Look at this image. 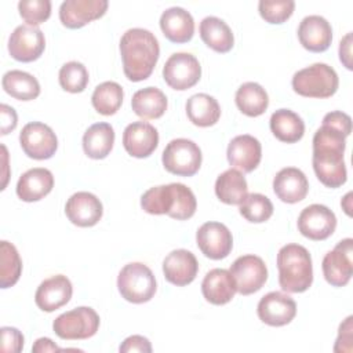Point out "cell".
Wrapping results in <instances>:
<instances>
[{"label": "cell", "mask_w": 353, "mask_h": 353, "mask_svg": "<svg viewBox=\"0 0 353 353\" xmlns=\"http://www.w3.org/2000/svg\"><path fill=\"white\" fill-rule=\"evenodd\" d=\"M349 135L325 119L313 135V170L319 181L327 188H339L347 179L343 153Z\"/></svg>", "instance_id": "6da1fadb"}, {"label": "cell", "mask_w": 353, "mask_h": 353, "mask_svg": "<svg viewBox=\"0 0 353 353\" xmlns=\"http://www.w3.org/2000/svg\"><path fill=\"white\" fill-rule=\"evenodd\" d=\"M120 54L125 77L137 83L152 74L160 55V47L150 30L132 28L120 39Z\"/></svg>", "instance_id": "7a4b0ae2"}, {"label": "cell", "mask_w": 353, "mask_h": 353, "mask_svg": "<svg viewBox=\"0 0 353 353\" xmlns=\"http://www.w3.org/2000/svg\"><path fill=\"white\" fill-rule=\"evenodd\" d=\"M141 207L152 215H163L185 221L194 215L197 201L190 188L183 183L159 185L148 189L141 197Z\"/></svg>", "instance_id": "3957f363"}, {"label": "cell", "mask_w": 353, "mask_h": 353, "mask_svg": "<svg viewBox=\"0 0 353 353\" xmlns=\"http://www.w3.org/2000/svg\"><path fill=\"white\" fill-rule=\"evenodd\" d=\"M279 284L283 291L298 294L306 291L313 281V266L309 251L301 244H287L277 254Z\"/></svg>", "instance_id": "277c9868"}, {"label": "cell", "mask_w": 353, "mask_h": 353, "mask_svg": "<svg viewBox=\"0 0 353 353\" xmlns=\"http://www.w3.org/2000/svg\"><path fill=\"white\" fill-rule=\"evenodd\" d=\"M292 88L306 98H330L339 85L336 72L327 63L317 62L298 70L292 76Z\"/></svg>", "instance_id": "5b68a950"}, {"label": "cell", "mask_w": 353, "mask_h": 353, "mask_svg": "<svg viewBox=\"0 0 353 353\" xmlns=\"http://www.w3.org/2000/svg\"><path fill=\"white\" fill-rule=\"evenodd\" d=\"M120 295L131 303H145L156 294V279L153 272L141 262L127 263L117 276Z\"/></svg>", "instance_id": "8992f818"}, {"label": "cell", "mask_w": 353, "mask_h": 353, "mask_svg": "<svg viewBox=\"0 0 353 353\" xmlns=\"http://www.w3.org/2000/svg\"><path fill=\"white\" fill-rule=\"evenodd\" d=\"M99 328L98 313L88 306H79L59 314L54 323V332L68 341L87 339L97 334Z\"/></svg>", "instance_id": "52a82bcc"}, {"label": "cell", "mask_w": 353, "mask_h": 353, "mask_svg": "<svg viewBox=\"0 0 353 353\" xmlns=\"http://www.w3.org/2000/svg\"><path fill=\"white\" fill-rule=\"evenodd\" d=\"M161 161L168 172L179 176H192L201 165V150L193 141L176 138L167 143Z\"/></svg>", "instance_id": "ba28073f"}, {"label": "cell", "mask_w": 353, "mask_h": 353, "mask_svg": "<svg viewBox=\"0 0 353 353\" xmlns=\"http://www.w3.org/2000/svg\"><path fill=\"white\" fill-rule=\"evenodd\" d=\"M234 279L236 290L241 295L259 291L268 280V268L261 256L247 254L239 256L229 269Z\"/></svg>", "instance_id": "9c48e42d"}, {"label": "cell", "mask_w": 353, "mask_h": 353, "mask_svg": "<svg viewBox=\"0 0 353 353\" xmlns=\"http://www.w3.org/2000/svg\"><path fill=\"white\" fill-rule=\"evenodd\" d=\"M19 143L25 154L34 160L52 157L58 148L55 132L44 123L32 121L23 125L19 134Z\"/></svg>", "instance_id": "30bf717a"}, {"label": "cell", "mask_w": 353, "mask_h": 353, "mask_svg": "<svg viewBox=\"0 0 353 353\" xmlns=\"http://www.w3.org/2000/svg\"><path fill=\"white\" fill-rule=\"evenodd\" d=\"M164 81L174 90L185 91L201 77V66L197 58L189 52H175L164 63Z\"/></svg>", "instance_id": "8fae6325"}, {"label": "cell", "mask_w": 353, "mask_h": 353, "mask_svg": "<svg viewBox=\"0 0 353 353\" xmlns=\"http://www.w3.org/2000/svg\"><path fill=\"white\" fill-rule=\"evenodd\" d=\"M353 240L350 237L341 240L332 251L323 258V274L332 287L346 285L353 274Z\"/></svg>", "instance_id": "7c38bea8"}, {"label": "cell", "mask_w": 353, "mask_h": 353, "mask_svg": "<svg viewBox=\"0 0 353 353\" xmlns=\"http://www.w3.org/2000/svg\"><path fill=\"white\" fill-rule=\"evenodd\" d=\"M46 39L37 26L19 25L8 39V52L19 62H33L43 54Z\"/></svg>", "instance_id": "4fadbf2b"}, {"label": "cell", "mask_w": 353, "mask_h": 353, "mask_svg": "<svg viewBox=\"0 0 353 353\" xmlns=\"http://www.w3.org/2000/svg\"><path fill=\"white\" fill-rule=\"evenodd\" d=\"M335 214L323 204L307 205L298 216V230L310 240H325L335 232Z\"/></svg>", "instance_id": "5bb4252c"}, {"label": "cell", "mask_w": 353, "mask_h": 353, "mask_svg": "<svg viewBox=\"0 0 353 353\" xmlns=\"http://www.w3.org/2000/svg\"><path fill=\"white\" fill-rule=\"evenodd\" d=\"M196 241L200 251L210 259L226 258L233 247V237L226 225L221 222H205L197 233Z\"/></svg>", "instance_id": "9a60e30c"}, {"label": "cell", "mask_w": 353, "mask_h": 353, "mask_svg": "<svg viewBox=\"0 0 353 353\" xmlns=\"http://www.w3.org/2000/svg\"><path fill=\"white\" fill-rule=\"evenodd\" d=\"M256 313L261 321L272 327H281L291 323L296 314L295 301L280 291H272L261 298Z\"/></svg>", "instance_id": "2e32d148"}, {"label": "cell", "mask_w": 353, "mask_h": 353, "mask_svg": "<svg viewBox=\"0 0 353 353\" xmlns=\"http://www.w3.org/2000/svg\"><path fill=\"white\" fill-rule=\"evenodd\" d=\"M109 3L106 0H65L59 7V19L69 29H79L101 18Z\"/></svg>", "instance_id": "e0dca14e"}, {"label": "cell", "mask_w": 353, "mask_h": 353, "mask_svg": "<svg viewBox=\"0 0 353 353\" xmlns=\"http://www.w3.org/2000/svg\"><path fill=\"white\" fill-rule=\"evenodd\" d=\"M65 214L73 225L90 228L101 221L103 207L95 194L90 192H77L68 199Z\"/></svg>", "instance_id": "ac0fdd59"}, {"label": "cell", "mask_w": 353, "mask_h": 353, "mask_svg": "<svg viewBox=\"0 0 353 353\" xmlns=\"http://www.w3.org/2000/svg\"><path fill=\"white\" fill-rule=\"evenodd\" d=\"M159 145L157 130L146 121H134L124 128L123 146L125 152L137 159L149 157Z\"/></svg>", "instance_id": "d6986e66"}, {"label": "cell", "mask_w": 353, "mask_h": 353, "mask_svg": "<svg viewBox=\"0 0 353 353\" xmlns=\"http://www.w3.org/2000/svg\"><path fill=\"white\" fill-rule=\"evenodd\" d=\"M226 156L233 168L243 172H251L261 163L262 146L261 142L252 135H237L229 142Z\"/></svg>", "instance_id": "ffe728a7"}, {"label": "cell", "mask_w": 353, "mask_h": 353, "mask_svg": "<svg viewBox=\"0 0 353 353\" xmlns=\"http://www.w3.org/2000/svg\"><path fill=\"white\" fill-rule=\"evenodd\" d=\"M73 294L70 280L63 274H57L40 283L34 294V302L43 312H54L66 305Z\"/></svg>", "instance_id": "44dd1931"}, {"label": "cell", "mask_w": 353, "mask_h": 353, "mask_svg": "<svg viewBox=\"0 0 353 353\" xmlns=\"http://www.w3.org/2000/svg\"><path fill=\"white\" fill-rule=\"evenodd\" d=\"M199 272V262L188 250L179 248L171 251L163 261V273L167 281L183 287L190 284Z\"/></svg>", "instance_id": "7402d4cb"}, {"label": "cell", "mask_w": 353, "mask_h": 353, "mask_svg": "<svg viewBox=\"0 0 353 353\" xmlns=\"http://www.w3.org/2000/svg\"><path fill=\"white\" fill-rule=\"evenodd\" d=\"M298 39L302 47L307 51L323 52L331 46L332 28L325 18L320 15H307L298 26Z\"/></svg>", "instance_id": "603a6c76"}, {"label": "cell", "mask_w": 353, "mask_h": 353, "mask_svg": "<svg viewBox=\"0 0 353 353\" xmlns=\"http://www.w3.org/2000/svg\"><path fill=\"white\" fill-rule=\"evenodd\" d=\"M273 190L281 201L294 204L306 197L309 182L299 168L285 167L276 174L273 179Z\"/></svg>", "instance_id": "cb8c5ba5"}, {"label": "cell", "mask_w": 353, "mask_h": 353, "mask_svg": "<svg viewBox=\"0 0 353 353\" xmlns=\"http://www.w3.org/2000/svg\"><path fill=\"white\" fill-rule=\"evenodd\" d=\"M54 188V175L43 167L30 168L23 172L17 183V194L22 201L32 203L46 197Z\"/></svg>", "instance_id": "d4e9b609"}, {"label": "cell", "mask_w": 353, "mask_h": 353, "mask_svg": "<svg viewBox=\"0 0 353 353\" xmlns=\"http://www.w3.org/2000/svg\"><path fill=\"white\" fill-rule=\"evenodd\" d=\"M201 292L207 302L212 305H225L230 302L237 292L233 276L226 269H211L201 281Z\"/></svg>", "instance_id": "484cf974"}, {"label": "cell", "mask_w": 353, "mask_h": 353, "mask_svg": "<svg viewBox=\"0 0 353 353\" xmlns=\"http://www.w3.org/2000/svg\"><path fill=\"white\" fill-rule=\"evenodd\" d=\"M163 34L172 43H188L194 33V21L182 7H170L160 17Z\"/></svg>", "instance_id": "4316f807"}, {"label": "cell", "mask_w": 353, "mask_h": 353, "mask_svg": "<svg viewBox=\"0 0 353 353\" xmlns=\"http://www.w3.org/2000/svg\"><path fill=\"white\" fill-rule=\"evenodd\" d=\"M114 143V130L109 123H95L83 135V150L90 159H105Z\"/></svg>", "instance_id": "83f0119b"}, {"label": "cell", "mask_w": 353, "mask_h": 353, "mask_svg": "<svg viewBox=\"0 0 353 353\" xmlns=\"http://www.w3.org/2000/svg\"><path fill=\"white\" fill-rule=\"evenodd\" d=\"M269 125L273 135L285 143H295L305 134V123L302 117L290 109L276 110L270 116Z\"/></svg>", "instance_id": "f1b7e54d"}, {"label": "cell", "mask_w": 353, "mask_h": 353, "mask_svg": "<svg viewBox=\"0 0 353 353\" xmlns=\"http://www.w3.org/2000/svg\"><path fill=\"white\" fill-rule=\"evenodd\" d=\"M215 194L225 204H241L248 194V186L244 175L236 168L226 170L215 181Z\"/></svg>", "instance_id": "f546056e"}, {"label": "cell", "mask_w": 353, "mask_h": 353, "mask_svg": "<svg viewBox=\"0 0 353 353\" xmlns=\"http://www.w3.org/2000/svg\"><path fill=\"white\" fill-rule=\"evenodd\" d=\"M167 97L156 87H146L138 90L131 99V108L134 113L145 120L159 119L167 110Z\"/></svg>", "instance_id": "4dcf8cb0"}, {"label": "cell", "mask_w": 353, "mask_h": 353, "mask_svg": "<svg viewBox=\"0 0 353 353\" xmlns=\"http://www.w3.org/2000/svg\"><path fill=\"white\" fill-rule=\"evenodd\" d=\"M201 40L216 52H228L234 44V37L229 25L218 17H205L200 22Z\"/></svg>", "instance_id": "1f68e13d"}, {"label": "cell", "mask_w": 353, "mask_h": 353, "mask_svg": "<svg viewBox=\"0 0 353 353\" xmlns=\"http://www.w3.org/2000/svg\"><path fill=\"white\" fill-rule=\"evenodd\" d=\"M188 119L197 127L214 125L221 117L218 101L208 94H194L186 101Z\"/></svg>", "instance_id": "d6a6232c"}, {"label": "cell", "mask_w": 353, "mask_h": 353, "mask_svg": "<svg viewBox=\"0 0 353 353\" xmlns=\"http://www.w3.org/2000/svg\"><path fill=\"white\" fill-rule=\"evenodd\" d=\"M234 101L239 110L250 117L261 116L269 106L268 92L261 84L254 81L241 84L236 91Z\"/></svg>", "instance_id": "836d02e7"}, {"label": "cell", "mask_w": 353, "mask_h": 353, "mask_svg": "<svg viewBox=\"0 0 353 353\" xmlns=\"http://www.w3.org/2000/svg\"><path fill=\"white\" fill-rule=\"evenodd\" d=\"M4 91L18 101H32L40 94V84L34 76L23 70H8L1 79Z\"/></svg>", "instance_id": "e575fe53"}, {"label": "cell", "mask_w": 353, "mask_h": 353, "mask_svg": "<svg viewBox=\"0 0 353 353\" xmlns=\"http://www.w3.org/2000/svg\"><path fill=\"white\" fill-rule=\"evenodd\" d=\"M123 88L116 81H103L95 87L91 102L94 109L103 116L114 114L123 103Z\"/></svg>", "instance_id": "d590c367"}, {"label": "cell", "mask_w": 353, "mask_h": 353, "mask_svg": "<svg viewBox=\"0 0 353 353\" xmlns=\"http://www.w3.org/2000/svg\"><path fill=\"white\" fill-rule=\"evenodd\" d=\"M0 285L1 288L12 287L21 276L22 261L14 244L3 240L0 243Z\"/></svg>", "instance_id": "8d00e7d4"}, {"label": "cell", "mask_w": 353, "mask_h": 353, "mask_svg": "<svg viewBox=\"0 0 353 353\" xmlns=\"http://www.w3.org/2000/svg\"><path fill=\"white\" fill-rule=\"evenodd\" d=\"M240 214L248 222L261 223L273 215V204L261 193H250L240 204Z\"/></svg>", "instance_id": "74e56055"}, {"label": "cell", "mask_w": 353, "mask_h": 353, "mask_svg": "<svg viewBox=\"0 0 353 353\" xmlns=\"http://www.w3.org/2000/svg\"><path fill=\"white\" fill-rule=\"evenodd\" d=\"M59 84L68 92H81L88 84V72L81 62L70 61L59 69Z\"/></svg>", "instance_id": "f35d334b"}, {"label": "cell", "mask_w": 353, "mask_h": 353, "mask_svg": "<svg viewBox=\"0 0 353 353\" xmlns=\"http://www.w3.org/2000/svg\"><path fill=\"white\" fill-rule=\"evenodd\" d=\"M294 0H261L258 10L261 17L269 23H283L294 12Z\"/></svg>", "instance_id": "ab89813d"}, {"label": "cell", "mask_w": 353, "mask_h": 353, "mask_svg": "<svg viewBox=\"0 0 353 353\" xmlns=\"http://www.w3.org/2000/svg\"><path fill=\"white\" fill-rule=\"evenodd\" d=\"M19 15L22 19L32 26H37L47 21L51 15L50 0H21L18 3Z\"/></svg>", "instance_id": "60d3db41"}, {"label": "cell", "mask_w": 353, "mask_h": 353, "mask_svg": "<svg viewBox=\"0 0 353 353\" xmlns=\"http://www.w3.org/2000/svg\"><path fill=\"white\" fill-rule=\"evenodd\" d=\"M1 350L19 353L23 347V335L15 327H1Z\"/></svg>", "instance_id": "b9f144b4"}, {"label": "cell", "mask_w": 353, "mask_h": 353, "mask_svg": "<svg viewBox=\"0 0 353 353\" xmlns=\"http://www.w3.org/2000/svg\"><path fill=\"white\" fill-rule=\"evenodd\" d=\"M352 320L353 317L349 316L341 325H339V334L334 346V352H352Z\"/></svg>", "instance_id": "7bdbcfd3"}, {"label": "cell", "mask_w": 353, "mask_h": 353, "mask_svg": "<svg viewBox=\"0 0 353 353\" xmlns=\"http://www.w3.org/2000/svg\"><path fill=\"white\" fill-rule=\"evenodd\" d=\"M120 352L123 353H130V352H141V353H150L152 352V345L148 338L142 335H131L123 341V343L119 347Z\"/></svg>", "instance_id": "ee69618b"}, {"label": "cell", "mask_w": 353, "mask_h": 353, "mask_svg": "<svg viewBox=\"0 0 353 353\" xmlns=\"http://www.w3.org/2000/svg\"><path fill=\"white\" fill-rule=\"evenodd\" d=\"M0 134L1 135H7L8 132H11L12 130H15L17 123H18V117H17V112L14 110V108L1 103L0 105Z\"/></svg>", "instance_id": "f6af8a7d"}, {"label": "cell", "mask_w": 353, "mask_h": 353, "mask_svg": "<svg viewBox=\"0 0 353 353\" xmlns=\"http://www.w3.org/2000/svg\"><path fill=\"white\" fill-rule=\"evenodd\" d=\"M339 59L346 69L352 70V33H347L339 43Z\"/></svg>", "instance_id": "bcb514c9"}, {"label": "cell", "mask_w": 353, "mask_h": 353, "mask_svg": "<svg viewBox=\"0 0 353 353\" xmlns=\"http://www.w3.org/2000/svg\"><path fill=\"white\" fill-rule=\"evenodd\" d=\"M59 349L50 338H39L34 345L32 346V352L34 353H43V352H59Z\"/></svg>", "instance_id": "7dc6e473"}, {"label": "cell", "mask_w": 353, "mask_h": 353, "mask_svg": "<svg viewBox=\"0 0 353 353\" xmlns=\"http://www.w3.org/2000/svg\"><path fill=\"white\" fill-rule=\"evenodd\" d=\"M350 197H352V192H349L345 197H343V200L341 201V205L343 207V210H345V212L347 214V215H350Z\"/></svg>", "instance_id": "c3c4849f"}]
</instances>
